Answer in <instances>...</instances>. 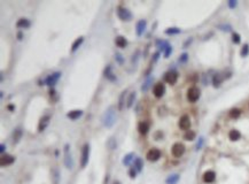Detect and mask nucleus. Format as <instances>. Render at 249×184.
Segmentation results:
<instances>
[{
	"instance_id": "nucleus-1",
	"label": "nucleus",
	"mask_w": 249,
	"mask_h": 184,
	"mask_svg": "<svg viewBox=\"0 0 249 184\" xmlns=\"http://www.w3.org/2000/svg\"><path fill=\"white\" fill-rule=\"evenodd\" d=\"M101 122L106 128H112V125L116 123V112L114 106H110L106 109V112L102 114Z\"/></svg>"
},
{
	"instance_id": "nucleus-2",
	"label": "nucleus",
	"mask_w": 249,
	"mask_h": 184,
	"mask_svg": "<svg viewBox=\"0 0 249 184\" xmlns=\"http://www.w3.org/2000/svg\"><path fill=\"white\" fill-rule=\"evenodd\" d=\"M61 74L60 71H56V73H53V74H51V75H48L46 78H45V81H40L39 83H40V85H43L44 83L46 84V85H50V87H54L56 83H58V81L60 79L61 77Z\"/></svg>"
},
{
	"instance_id": "nucleus-3",
	"label": "nucleus",
	"mask_w": 249,
	"mask_h": 184,
	"mask_svg": "<svg viewBox=\"0 0 249 184\" xmlns=\"http://www.w3.org/2000/svg\"><path fill=\"white\" fill-rule=\"evenodd\" d=\"M63 153H64V165L68 169H72L74 168V159L70 152V145L66 144L64 149H63Z\"/></svg>"
},
{
	"instance_id": "nucleus-4",
	"label": "nucleus",
	"mask_w": 249,
	"mask_h": 184,
	"mask_svg": "<svg viewBox=\"0 0 249 184\" xmlns=\"http://www.w3.org/2000/svg\"><path fill=\"white\" fill-rule=\"evenodd\" d=\"M88 159H90V145L85 144L82 150V157H80V167L85 168L86 165L88 163Z\"/></svg>"
},
{
	"instance_id": "nucleus-5",
	"label": "nucleus",
	"mask_w": 249,
	"mask_h": 184,
	"mask_svg": "<svg viewBox=\"0 0 249 184\" xmlns=\"http://www.w3.org/2000/svg\"><path fill=\"white\" fill-rule=\"evenodd\" d=\"M199 98H200V90H199V88H196V87L189 88L188 91H187V99H188L189 103L198 101Z\"/></svg>"
},
{
	"instance_id": "nucleus-6",
	"label": "nucleus",
	"mask_w": 249,
	"mask_h": 184,
	"mask_svg": "<svg viewBox=\"0 0 249 184\" xmlns=\"http://www.w3.org/2000/svg\"><path fill=\"white\" fill-rule=\"evenodd\" d=\"M117 15L122 21H131L132 20V14L128 8L124 7H117Z\"/></svg>"
},
{
	"instance_id": "nucleus-7",
	"label": "nucleus",
	"mask_w": 249,
	"mask_h": 184,
	"mask_svg": "<svg viewBox=\"0 0 249 184\" xmlns=\"http://www.w3.org/2000/svg\"><path fill=\"white\" fill-rule=\"evenodd\" d=\"M171 152H172V155L175 158H180L181 155L184 154V152H185V146L181 143H176L172 146Z\"/></svg>"
},
{
	"instance_id": "nucleus-8",
	"label": "nucleus",
	"mask_w": 249,
	"mask_h": 184,
	"mask_svg": "<svg viewBox=\"0 0 249 184\" xmlns=\"http://www.w3.org/2000/svg\"><path fill=\"white\" fill-rule=\"evenodd\" d=\"M161 158V151L158 149H152L147 152V159L149 161H157L158 159Z\"/></svg>"
},
{
	"instance_id": "nucleus-9",
	"label": "nucleus",
	"mask_w": 249,
	"mask_h": 184,
	"mask_svg": "<svg viewBox=\"0 0 249 184\" xmlns=\"http://www.w3.org/2000/svg\"><path fill=\"white\" fill-rule=\"evenodd\" d=\"M153 93H154V96L156 98H162L164 96V93H165V87H164V84H162V83L155 84L154 88H153Z\"/></svg>"
},
{
	"instance_id": "nucleus-10",
	"label": "nucleus",
	"mask_w": 249,
	"mask_h": 184,
	"mask_svg": "<svg viewBox=\"0 0 249 184\" xmlns=\"http://www.w3.org/2000/svg\"><path fill=\"white\" fill-rule=\"evenodd\" d=\"M179 128L181 130H189L191 128V120H189L188 115H183L179 120Z\"/></svg>"
},
{
	"instance_id": "nucleus-11",
	"label": "nucleus",
	"mask_w": 249,
	"mask_h": 184,
	"mask_svg": "<svg viewBox=\"0 0 249 184\" xmlns=\"http://www.w3.org/2000/svg\"><path fill=\"white\" fill-rule=\"evenodd\" d=\"M146 26H147V22L146 20H140V21H138L137 24H136V34H137V36H142L144 35V32H145V30H146Z\"/></svg>"
},
{
	"instance_id": "nucleus-12",
	"label": "nucleus",
	"mask_w": 249,
	"mask_h": 184,
	"mask_svg": "<svg viewBox=\"0 0 249 184\" xmlns=\"http://www.w3.org/2000/svg\"><path fill=\"white\" fill-rule=\"evenodd\" d=\"M177 79H178V75H177L176 71H168V73L164 75V81H165L166 83L171 84V85H173V84L177 82Z\"/></svg>"
},
{
	"instance_id": "nucleus-13",
	"label": "nucleus",
	"mask_w": 249,
	"mask_h": 184,
	"mask_svg": "<svg viewBox=\"0 0 249 184\" xmlns=\"http://www.w3.org/2000/svg\"><path fill=\"white\" fill-rule=\"evenodd\" d=\"M50 120H51V116H50V115H45V116H43V117L40 119V121H39V124H38V131L43 132L44 130L47 128V125L50 124Z\"/></svg>"
},
{
	"instance_id": "nucleus-14",
	"label": "nucleus",
	"mask_w": 249,
	"mask_h": 184,
	"mask_svg": "<svg viewBox=\"0 0 249 184\" xmlns=\"http://www.w3.org/2000/svg\"><path fill=\"white\" fill-rule=\"evenodd\" d=\"M14 161H15V158H14L13 155L4 154V155L0 158V165H1V167H6V166L12 165V163H14Z\"/></svg>"
},
{
	"instance_id": "nucleus-15",
	"label": "nucleus",
	"mask_w": 249,
	"mask_h": 184,
	"mask_svg": "<svg viewBox=\"0 0 249 184\" xmlns=\"http://www.w3.org/2000/svg\"><path fill=\"white\" fill-rule=\"evenodd\" d=\"M103 75H104V77H106V78L108 79V81H110V82H115V81L117 79L116 75L112 73V66H110V65L106 67V69H104V71H103Z\"/></svg>"
},
{
	"instance_id": "nucleus-16",
	"label": "nucleus",
	"mask_w": 249,
	"mask_h": 184,
	"mask_svg": "<svg viewBox=\"0 0 249 184\" xmlns=\"http://www.w3.org/2000/svg\"><path fill=\"white\" fill-rule=\"evenodd\" d=\"M216 178V174L212 170H208L203 174V181L206 183H212Z\"/></svg>"
},
{
	"instance_id": "nucleus-17",
	"label": "nucleus",
	"mask_w": 249,
	"mask_h": 184,
	"mask_svg": "<svg viewBox=\"0 0 249 184\" xmlns=\"http://www.w3.org/2000/svg\"><path fill=\"white\" fill-rule=\"evenodd\" d=\"M138 130L141 135H146L148 130H149V123L147 121H142L138 124Z\"/></svg>"
},
{
	"instance_id": "nucleus-18",
	"label": "nucleus",
	"mask_w": 249,
	"mask_h": 184,
	"mask_svg": "<svg viewBox=\"0 0 249 184\" xmlns=\"http://www.w3.org/2000/svg\"><path fill=\"white\" fill-rule=\"evenodd\" d=\"M126 93H128V91H126V90H125V91H123V92L120 93V99H118V105H117L118 111H123V108H124V106H125V103H126V100H125Z\"/></svg>"
},
{
	"instance_id": "nucleus-19",
	"label": "nucleus",
	"mask_w": 249,
	"mask_h": 184,
	"mask_svg": "<svg viewBox=\"0 0 249 184\" xmlns=\"http://www.w3.org/2000/svg\"><path fill=\"white\" fill-rule=\"evenodd\" d=\"M22 136H23V131H22V129H21V128H17V129H15V131H14V133H13V143H14V144L20 143V140L22 139Z\"/></svg>"
},
{
	"instance_id": "nucleus-20",
	"label": "nucleus",
	"mask_w": 249,
	"mask_h": 184,
	"mask_svg": "<svg viewBox=\"0 0 249 184\" xmlns=\"http://www.w3.org/2000/svg\"><path fill=\"white\" fill-rule=\"evenodd\" d=\"M31 26V22L28 20V18H20L16 22V26L17 28H22V29H28Z\"/></svg>"
},
{
	"instance_id": "nucleus-21",
	"label": "nucleus",
	"mask_w": 249,
	"mask_h": 184,
	"mask_svg": "<svg viewBox=\"0 0 249 184\" xmlns=\"http://www.w3.org/2000/svg\"><path fill=\"white\" fill-rule=\"evenodd\" d=\"M82 115H83V111H80V109H75V111L69 112L68 114H67V116H68L70 120H77V119H79Z\"/></svg>"
},
{
	"instance_id": "nucleus-22",
	"label": "nucleus",
	"mask_w": 249,
	"mask_h": 184,
	"mask_svg": "<svg viewBox=\"0 0 249 184\" xmlns=\"http://www.w3.org/2000/svg\"><path fill=\"white\" fill-rule=\"evenodd\" d=\"M115 44L117 45L118 47H120V48H124V47L128 45V42H126V39H125L123 36H118V37H116V39H115Z\"/></svg>"
},
{
	"instance_id": "nucleus-23",
	"label": "nucleus",
	"mask_w": 249,
	"mask_h": 184,
	"mask_svg": "<svg viewBox=\"0 0 249 184\" xmlns=\"http://www.w3.org/2000/svg\"><path fill=\"white\" fill-rule=\"evenodd\" d=\"M136 98H137V92H134V91H133V92H131V93H130L129 98H128V100H126V107H128V108H131V107L133 106Z\"/></svg>"
},
{
	"instance_id": "nucleus-24",
	"label": "nucleus",
	"mask_w": 249,
	"mask_h": 184,
	"mask_svg": "<svg viewBox=\"0 0 249 184\" xmlns=\"http://www.w3.org/2000/svg\"><path fill=\"white\" fill-rule=\"evenodd\" d=\"M180 176L178 174H173V175H170L166 180H165V183L166 184H177L178 181H179Z\"/></svg>"
},
{
	"instance_id": "nucleus-25",
	"label": "nucleus",
	"mask_w": 249,
	"mask_h": 184,
	"mask_svg": "<svg viewBox=\"0 0 249 184\" xmlns=\"http://www.w3.org/2000/svg\"><path fill=\"white\" fill-rule=\"evenodd\" d=\"M83 42H84V37H79V38H77V39L74 42L72 46H71V52H76L78 48H79V46L83 44Z\"/></svg>"
},
{
	"instance_id": "nucleus-26",
	"label": "nucleus",
	"mask_w": 249,
	"mask_h": 184,
	"mask_svg": "<svg viewBox=\"0 0 249 184\" xmlns=\"http://www.w3.org/2000/svg\"><path fill=\"white\" fill-rule=\"evenodd\" d=\"M152 82H153V77L149 76V77L144 82V84L141 85V91H142V92H147L148 89L150 88V85H152Z\"/></svg>"
},
{
	"instance_id": "nucleus-27",
	"label": "nucleus",
	"mask_w": 249,
	"mask_h": 184,
	"mask_svg": "<svg viewBox=\"0 0 249 184\" xmlns=\"http://www.w3.org/2000/svg\"><path fill=\"white\" fill-rule=\"evenodd\" d=\"M133 159H134V153H129V154H126V155L123 158V165H124V166H130L131 162L133 161Z\"/></svg>"
},
{
	"instance_id": "nucleus-28",
	"label": "nucleus",
	"mask_w": 249,
	"mask_h": 184,
	"mask_svg": "<svg viewBox=\"0 0 249 184\" xmlns=\"http://www.w3.org/2000/svg\"><path fill=\"white\" fill-rule=\"evenodd\" d=\"M222 82H223V77H222L219 74H216L215 76H214V78H212V84H214V87H215V88H219L221 84H222Z\"/></svg>"
},
{
	"instance_id": "nucleus-29",
	"label": "nucleus",
	"mask_w": 249,
	"mask_h": 184,
	"mask_svg": "<svg viewBox=\"0 0 249 184\" xmlns=\"http://www.w3.org/2000/svg\"><path fill=\"white\" fill-rule=\"evenodd\" d=\"M134 168L137 172H141L144 168V161L141 158H136L134 159Z\"/></svg>"
},
{
	"instance_id": "nucleus-30",
	"label": "nucleus",
	"mask_w": 249,
	"mask_h": 184,
	"mask_svg": "<svg viewBox=\"0 0 249 184\" xmlns=\"http://www.w3.org/2000/svg\"><path fill=\"white\" fill-rule=\"evenodd\" d=\"M229 137H230V139L231 140H238V139H240V137H241V133L238 130H235V129H233V130H231L230 131V133H229Z\"/></svg>"
},
{
	"instance_id": "nucleus-31",
	"label": "nucleus",
	"mask_w": 249,
	"mask_h": 184,
	"mask_svg": "<svg viewBox=\"0 0 249 184\" xmlns=\"http://www.w3.org/2000/svg\"><path fill=\"white\" fill-rule=\"evenodd\" d=\"M184 138L186 140H193L195 138V132L192 131V130H187L184 135Z\"/></svg>"
},
{
	"instance_id": "nucleus-32",
	"label": "nucleus",
	"mask_w": 249,
	"mask_h": 184,
	"mask_svg": "<svg viewBox=\"0 0 249 184\" xmlns=\"http://www.w3.org/2000/svg\"><path fill=\"white\" fill-rule=\"evenodd\" d=\"M165 34L166 35H177V34H180V29L178 28H169L165 30Z\"/></svg>"
},
{
	"instance_id": "nucleus-33",
	"label": "nucleus",
	"mask_w": 249,
	"mask_h": 184,
	"mask_svg": "<svg viewBox=\"0 0 249 184\" xmlns=\"http://www.w3.org/2000/svg\"><path fill=\"white\" fill-rule=\"evenodd\" d=\"M240 114H241L240 109L233 108V109H231V112H230V117H232V119H238V117L240 116Z\"/></svg>"
},
{
	"instance_id": "nucleus-34",
	"label": "nucleus",
	"mask_w": 249,
	"mask_h": 184,
	"mask_svg": "<svg viewBox=\"0 0 249 184\" xmlns=\"http://www.w3.org/2000/svg\"><path fill=\"white\" fill-rule=\"evenodd\" d=\"M240 54H241V56H243V58L248 55L249 54V45L248 44H246V45H243V46H242Z\"/></svg>"
},
{
	"instance_id": "nucleus-35",
	"label": "nucleus",
	"mask_w": 249,
	"mask_h": 184,
	"mask_svg": "<svg viewBox=\"0 0 249 184\" xmlns=\"http://www.w3.org/2000/svg\"><path fill=\"white\" fill-rule=\"evenodd\" d=\"M52 175H53V178H54V184H59V170L58 169H53L52 172Z\"/></svg>"
},
{
	"instance_id": "nucleus-36",
	"label": "nucleus",
	"mask_w": 249,
	"mask_h": 184,
	"mask_svg": "<svg viewBox=\"0 0 249 184\" xmlns=\"http://www.w3.org/2000/svg\"><path fill=\"white\" fill-rule=\"evenodd\" d=\"M108 147L110 150H115L116 149V146H117V144H116V140H115V138H110V139L108 140Z\"/></svg>"
},
{
	"instance_id": "nucleus-37",
	"label": "nucleus",
	"mask_w": 249,
	"mask_h": 184,
	"mask_svg": "<svg viewBox=\"0 0 249 184\" xmlns=\"http://www.w3.org/2000/svg\"><path fill=\"white\" fill-rule=\"evenodd\" d=\"M115 60L118 62V65H123L124 63V58H123V55L120 54V53H116L115 54Z\"/></svg>"
},
{
	"instance_id": "nucleus-38",
	"label": "nucleus",
	"mask_w": 249,
	"mask_h": 184,
	"mask_svg": "<svg viewBox=\"0 0 249 184\" xmlns=\"http://www.w3.org/2000/svg\"><path fill=\"white\" fill-rule=\"evenodd\" d=\"M232 38H233V43H235V44H239V43H240V40H241L240 35H238V34H233Z\"/></svg>"
},
{
	"instance_id": "nucleus-39",
	"label": "nucleus",
	"mask_w": 249,
	"mask_h": 184,
	"mask_svg": "<svg viewBox=\"0 0 249 184\" xmlns=\"http://www.w3.org/2000/svg\"><path fill=\"white\" fill-rule=\"evenodd\" d=\"M129 175H130L131 178H134V177H136V175H137V170H136V168H134V167H132V168L130 169Z\"/></svg>"
},
{
	"instance_id": "nucleus-40",
	"label": "nucleus",
	"mask_w": 249,
	"mask_h": 184,
	"mask_svg": "<svg viewBox=\"0 0 249 184\" xmlns=\"http://www.w3.org/2000/svg\"><path fill=\"white\" fill-rule=\"evenodd\" d=\"M187 59H188V54L187 53H184V54H181L180 58H179V61L180 62H186L187 61Z\"/></svg>"
},
{
	"instance_id": "nucleus-41",
	"label": "nucleus",
	"mask_w": 249,
	"mask_h": 184,
	"mask_svg": "<svg viewBox=\"0 0 249 184\" xmlns=\"http://www.w3.org/2000/svg\"><path fill=\"white\" fill-rule=\"evenodd\" d=\"M171 52H172V47H171V45L166 48V51L164 52V58H169V55L171 54Z\"/></svg>"
},
{
	"instance_id": "nucleus-42",
	"label": "nucleus",
	"mask_w": 249,
	"mask_h": 184,
	"mask_svg": "<svg viewBox=\"0 0 249 184\" xmlns=\"http://www.w3.org/2000/svg\"><path fill=\"white\" fill-rule=\"evenodd\" d=\"M237 5H238V2H237L235 0H230V1H229V7H230V8H235Z\"/></svg>"
},
{
	"instance_id": "nucleus-43",
	"label": "nucleus",
	"mask_w": 249,
	"mask_h": 184,
	"mask_svg": "<svg viewBox=\"0 0 249 184\" xmlns=\"http://www.w3.org/2000/svg\"><path fill=\"white\" fill-rule=\"evenodd\" d=\"M158 56H160V52H156L154 55H153V59H152V63H150V65H153L154 62L157 61V60H158Z\"/></svg>"
},
{
	"instance_id": "nucleus-44",
	"label": "nucleus",
	"mask_w": 249,
	"mask_h": 184,
	"mask_svg": "<svg viewBox=\"0 0 249 184\" xmlns=\"http://www.w3.org/2000/svg\"><path fill=\"white\" fill-rule=\"evenodd\" d=\"M218 28L223 31H231V26H218Z\"/></svg>"
},
{
	"instance_id": "nucleus-45",
	"label": "nucleus",
	"mask_w": 249,
	"mask_h": 184,
	"mask_svg": "<svg viewBox=\"0 0 249 184\" xmlns=\"http://www.w3.org/2000/svg\"><path fill=\"white\" fill-rule=\"evenodd\" d=\"M202 144H203V138H200V140H199L198 144H196V150H200V147L202 146Z\"/></svg>"
},
{
	"instance_id": "nucleus-46",
	"label": "nucleus",
	"mask_w": 249,
	"mask_h": 184,
	"mask_svg": "<svg viewBox=\"0 0 249 184\" xmlns=\"http://www.w3.org/2000/svg\"><path fill=\"white\" fill-rule=\"evenodd\" d=\"M17 39H18V40H22V39H23V34H22L21 31L17 32Z\"/></svg>"
},
{
	"instance_id": "nucleus-47",
	"label": "nucleus",
	"mask_w": 249,
	"mask_h": 184,
	"mask_svg": "<svg viewBox=\"0 0 249 184\" xmlns=\"http://www.w3.org/2000/svg\"><path fill=\"white\" fill-rule=\"evenodd\" d=\"M5 149H6L5 144H1V145H0V151H1V153H4V152H5Z\"/></svg>"
},
{
	"instance_id": "nucleus-48",
	"label": "nucleus",
	"mask_w": 249,
	"mask_h": 184,
	"mask_svg": "<svg viewBox=\"0 0 249 184\" xmlns=\"http://www.w3.org/2000/svg\"><path fill=\"white\" fill-rule=\"evenodd\" d=\"M50 95H51V96H54V95H55V91H54L53 89H51V91H50Z\"/></svg>"
},
{
	"instance_id": "nucleus-49",
	"label": "nucleus",
	"mask_w": 249,
	"mask_h": 184,
	"mask_svg": "<svg viewBox=\"0 0 249 184\" xmlns=\"http://www.w3.org/2000/svg\"><path fill=\"white\" fill-rule=\"evenodd\" d=\"M7 108H8L9 111H14V106H13V105H9Z\"/></svg>"
},
{
	"instance_id": "nucleus-50",
	"label": "nucleus",
	"mask_w": 249,
	"mask_h": 184,
	"mask_svg": "<svg viewBox=\"0 0 249 184\" xmlns=\"http://www.w3.org/2000/svg\"><path fill=\"white\" fill-rule=\"evenodd\" d=\"M112 184H120V182H118V181H115V182H114Z\"/></svg>"
}]
</instances>
